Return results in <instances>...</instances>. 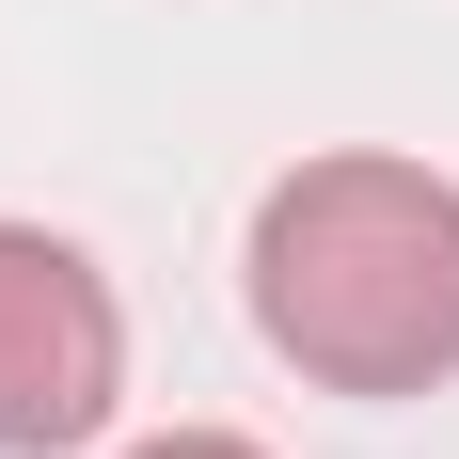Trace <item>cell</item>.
I'll return each mask as SVG.
<instances>
[{
    "label": "cell",
    "mask_w": 459,
    "mask_h": 459,
    "mask_svg": "<svg viewBox=\"0 0 459 459\" xmlns=\"http://www.w3.org/2000/svg\"><path fill=\"white\" fill-rule=\"evenodd\" d=\"M254 333L333 396L459 380V190L428 159H301L254 206Z\"/></svg>",
    "instance_id": "cell-1"
},
{
    "label": "cell",
    "mask_w": 459,
    "mask_h": 459,
    "mask_svg": "<svg viewBox=\"0 0 459 459\" xmlns=\"http://www.w3.org/2000/svg\"><path fill=\"white\" fill-rule=\"evenodd\" d=\"M127 459H270V444H238V428H159V444H127Z\"/></svg>",
    "instance_id": "cell-3"
},
{
    "label": "cell",
    "mask_w": 459,
    "mask_h": 459,
    "mask_svg": "<svg viewBox=\"0 0 459 459\" xmlns=\"http://www.w3.org/2000/svg\"><path fill=\"white\" fill-rule=\"evenodd\" d=\"M111 396H127V317H111L95 254L48 222H0V459L95 444Z\"/></svg>",
    "instance_id": "cell-2"
}]
</instances>
